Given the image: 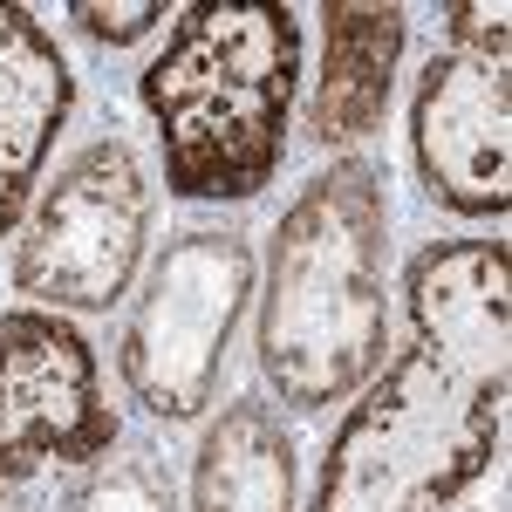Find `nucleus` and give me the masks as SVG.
Instances as JSON below:
<instances>
[{
	"instance_id": "obj_4",
	"label": "nucleus",
	"mask_w": 512,
	"mask_h": 512,
	"mask_svg": "<svg viewBox=\"0 0 512 512\" xmlns=\"http://www.w3.org/2000/svg\"><path fill=\"white\" fill-rule=\"evenodd\" d=\"M253 274H260V260L239 233L164 239L117 342L123 390L158 424H192L219 396V369H226L233 328L253 301Z\"/></svg>"
},
{
	"instance_id": "obj_12",
	"label": "nucleus",
	"mask_w": 512,
	"mask_h": 512,
	"mask_svg": "<svg viewBox=\"0 0 512 512\" xmlns=\"http://www.w3.org/2000/svg\"><path fill=\"white\" fill-rule=\"evenodd\" d=\"M69 21H76L89 41H103V48H130V41H144V35L164 21V0H130V7L76 0V7H69Z\"/></svg>"
},
{
	"instance_id": "obj_13",
	"label": "nucleus",
	"mask_w": 512,
	"mask_h": 512,
	"mask_svg": "<svg viewBox=\"0 0 512 512\" xmlns=\"http://www.w3.org/2000/svg\"><path fill=\"white\" fill-rule=\"evenodd\" d=\"M506 21H512V7H444L451 48L492 55V62H506Z\"/></svg>"
},
{
	"instance_id": "obj_2",
	"label": "nucleus",
	"mask_w": 512,
	"mask_h": 512,
	"mask_svg": "<svg viewBox=\"0 0 512 512\" xmlns=\"http://www.w3.org/2000/svg\"><path fill=\"white\" fill-rule=\"evenodd\" d=\"M390 205L376 164L342 158L280 212L260 294V376L287 410L349 403L390 349Z\"/></svg>"
},
{
	"instance_id": "obj_3",
	"label": "nucleus",
	"mask_w": 512,
	"mask_h": 512,
	"mask_svg": "<svg viewBox=\"0 0 512 512\" xmlns=\"http://www.w3.org/2000/svg\"><path fill=\"white\" fill-rule=\"evenodd\" d=\"M301 89L294 7H185L137 96L158 123L171 198H253L274 185Z\"/></svg>"
},
{
	"instance_id": "obj_9",
	"label": "nucleus",
	"mask_w": 512,
	"mask_h": 512,
	"mask_svg": "<svg viewBox=\"0 0 512 512\" xmlns=\"http://www.w3.org/2000/svg\"><path fill=\"white\" fill-rule=\"evenodd\" d=\"M403 35H410L403 7H376V0H328L321 7V76L315 103H308V130L321 144H355L383 123Z\"/></svg>"
},
{
	"instance_id": "obj_7",
	"label": "nucleus",
	"mask_w": 512,
	"mask_h": 512,
	"mask_svg": "<svg viewBox=\"0 0 512 512\" xmlns=\"http://www.w3.org/2000/svg\"><path fill=\"white\" fill-rule=\"evenodd\" d=\"M410 151L444 212L499 219L512 205V76L492 55L444 48L410 96Z\"/></svg>"
},
{
	"instance_id": "obj_11",
	"label": "nucleus",
	"mask_w": 512,
	"mask_h": 512,
	"mask_svg": "<svg viewBox=\"0 0 512 512\" xmlns=\"http://www.w3.org/2000/svg\"><path fill=\"white\" fill-rule=\"evenodd\" d=\"M69 512H178V499L158 465L144 451H130V458H96Z\"/></svg>"
},
{
	"instance_id": "obj_5",
	"label": "nucleus",
	"mask_w": 512,
	"mask_h": 512,
	"mask_svg": "<svg viewBox=\"0 0 512 512\" xmlns=\"http://www.w3.org/2000/svg\"><path fill=\"white\" fill-rule=\"evenodd\" d=\"M151 178L123 137H96L55 171L35 198L21 246H14V287L35 294L55 315H103L130 294V274L151 246Z\"/></svg>"
},
{
	"instance_id": "obj_6",
	"label": "nucleus",
	"mask_w": 512,
	"mask_h": 512,
	"mask_svg": "<svg viewBox=\"0 0 512 512\" xmlns=\"http://www.w3.org/2000/svg\"><path fill=\"white\" fill-rule=\"evenodd\" d=\"M117 417L103 403V369L76 321L55 308L0 315V485L69 465L89 472L110 458Z\"/></svg>"
},
{
	"instance_id": "obj_8",
	"label": "nucleus",
	"mask_w": 512,
	"mask_h": 512,
	"mask_svg": "<svg viewBox=\"0 0 512 512\" xmlns=\"http://www.w3.org/2000/svg\"><path fill=\"white\" fill-rule=\"evenodd\" d=\"M76 76L55 35L35 21V7L0 0V239H14L41 164L55 151V130L69 123Z\"/></svg>"
},
{
	"instance_id": "obj_1",
	"label": "nucleus",
	"mask_w": 512,
	"mask_h": 512,
	"mask_svg": "<svg viewBox=\"0 0 512 512\" xmlns=\"http://www.w3.org/2000/svg\"><path fill=\"white\" fill-rule=\"evenodd\" d=\"M403 294L417 335L342 417L308 512H444L499 458L512 362L506 239H437L410 260Z\"/></svg>"
},
{
	"instance_id": "obj_10",
	"label": "nucleus",
	"mask_w": 512,
	"mask_h": 512,
	"mask_svg": "<svg viewBox=\"0 0 512 512\" xmlns=\"http://www.w3.org/2000/svg\"><path fill=\"white\" fill-rule=\"evenodd\" d=\"M192 512H294V437L267 396H239L205 424Z\"/></svg>"
}]
</instances>
